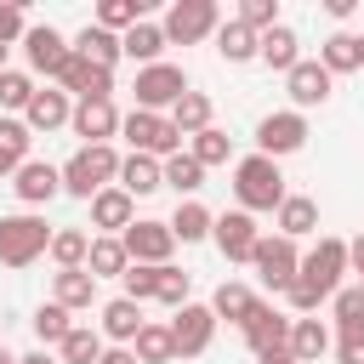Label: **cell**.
Returning <instances> with one entry per match:
<instances>
[{
	"mask_svg": "<svg viewBox=\"0 0 364 364\" xmlns=\"http://www.w3.org/2000/svg\"><path fill=\"white\" fill-rule=\"evenodd\" d=\"M341 273H353V267H347V239L324 233V239L301 256V273H296V284L284 290V301H290L296 313H318V301H336Z\"/></svg>",
	"mask_w": 364,
	"mask_h": 364,
	"instance_id": "1",
	"label": "cell"
},
{
	"mask_svg": "<svg viewBox=\"0 0 364 364\" xmlns=\"http://www.w3.org/2000/svg\"><path fill=\"white\" fill-rule=\"evenodd\" d=\"M119 182V154H114V142H91V148H74L68 154V165H63V193H74V199H97L102 188H114Z\"/></svg>",
	"mask_w": 364,
	"mask_h": 364,
	"instance_id": "2",
	"label": "cell"
},
{
	"mask_svg": "<svg viewBox=\"0 0 364 364\" xmlns=\"http://www.w3.org/2000/svg\"><path fill=\"white\" fill-rule=\"evenodd\" d=\"M233 199H239V210H279L284 205V171H279V159H267V154H245L239 165H233Z\"/></svg>",
	"mask_w": 364,
	"mask_h": 364,
	"instance_id": "3",
	"label": "cell"
},
{
	"mask_svg": "<svg viewBox=\"0 0 364 364\" xmlns=\"http://www.w3.org/2000/svg\"><path fill=\"white\" fill-rule=\"evenodd\" d=\"M51 233L57 228H46V216H34V210L0 216V262L6 267H28V262L51 256Z\"/></svg>",
	"mask_w": 364,
	"mask_h": 364,
	"instance_id": "4",
	"label": "cell"
},
{
	"mask_svg": "<svg viewBox=\"0 0 364 364\" xmlns=\"http://www.w3.org/2000/svg\"><path fill=\"white\" fill-rule=\"evenodd\" d=\"M119 136L131 142V154H148V159H171V154H182V131L171 125V114L131 108V114L119 119Z\"/></svg>",
	"mask_w": 364,
	"mask_h": 364,
	"instance_id": "5",
	"label": "cell"
},
{
	"mask_svg": "<svg viewBox=\"0 0 364 364\" xmlns=\"http://www.w3.org/2000/svg\"><path fill=\"white\" fill-rule=\"evenodd\" d=\"M165 40L171 46H199V40H216V28H222V6L216 0H176L171 11H165Z\"/></svg>",
	"mask_w": 364,
	"mask_h": 364,
	"instance_id": "6",
	"label": "cell"
},
{
	"mask_svg": "<svg viewBox=\"0 0 364 364\" xmlns=\"http://www.w3.org/2000/svg\"><path fill=\"white\" fill-rule=\"evenodd\" d=\"M136 108H148V114H171L193 85H188V74L176 68V63H154V68H136Z\"/></svg>",
	"mask_w": 364,
	"mask_h": 364,
	"instance_id": "7",
	"label": "cell"
},
{
	"mask_svg": "<svg viewBox=\"0 0 364 364\" xmlns=\"http://www.w3.org/2000/svg\"><path fill=\"white\" fill-rule=\"evenodd\" d=\"M250 267L262 273V284H267V290H279V296H284V290L296 284V273H301V250H296V239H284V233H273V239L262 233V245H256Z\"/></svg>",
	"mask_w": 364,
	"mask_h": 364,
	"instance_id": "8",
	"label": "cell"
},
{
	"mask_svg": "<svg viewBox=\"0 0 364 364\" xmlns=\"http://www.w3.org/2000/svg\"><path fill=\"white\" fill-rule=\"evenodd\" d=\"M125 256L131 262H142V267H171V250H176V233H171V222H154V216H136L125 233Z\"/></svg>",
	"mask_w": 364,
	"mask_h": 364,
	"instance_id": "9",
	"label": "cell"
},
{
	"mask_svg": "<svg viewBox=\"0 0 364 364\" xmlns=\"http://www.w3.org/2000/svg\"><path fill=\"white\" fill-rule=\"evenodd\" d=\"M301 142H307V114L279 108V114H262V119H256V154L284 159V154H296Z\"/></svg>",
	"mask_w": 364,
	"mask_h": 364,
	"instance_id": "10",
	"label": "cell"
},
{
	"mask_svg": "<svg viewBox=\"0 0 364 364\" xmlns=\"http://www.w3.org/2000/svg\"><path fill=\"white\" fill-rule=\"evenodd\" d=\"M171 341H176V358H199L210 341H216V313L210 301H188L171 313Z\"/></svg>",
	"mask_w": 364,
	"mask_h": 364,
	"instance_id": "11",
	"label": "cell"
},
{
	"mask_svg": "<svg viewBox=\"0 0 364 364\" xmlns=\"http://www.w3.org/2000/svg\"><path fill=\"white\" fill-rule=\"evenodd\" d=\"M23 57H28V74H46V80L57 85V74H63L68 57H74V40H63L51 23H40V28L23 34Z\"/></svg>",
	"mask_w": 364,
	"mask_h": 364,
	"instance_id": "12",
	"label": "cell"
},
{
	"mask_svg": "<svg viewBox=\"0 0 364 364\" xmlns=\"http://www.w3.org/2000/svg\"><path fill=\"white\" fill-rule=\"evenodd\" d=\"M284 91H290V108H296V114H307V108H324V102H330L336 74H330L318 57H301V63L284 74Z\"/></svg>",
	"mask_w": 364,
	"mask_h": 364,
	"instance_id": "13",
	"label": "cell"
},
{
	"mask_svg": "<svg viewBox=\"0 0 364 364\" xmlns=\"http://www.w3.org/2000/svg\"><path fill=\"white\" fill-rule=\"evenodd\" d=\"M210 239H216V250H222L228 262H250L256 245H262V228H256L250 210H222L216 228H210Z\"/></svg>",
	"mask_w": 364,
	"mask_h": 364,
	"instance_id": "14",
	"label": "cell"
},
{
	"mask_svg": "<svg viewBox=\"0 0 364 364\" xmlns=\"http://www.w3.org/2000/svg\"><path fill=\"white\" fill-rule=\"evenodd\" d=\"M290 330H296V318H284V313L267 307V301H256V313L239 324V336H245L250 353H279V347H290Z\"/></svg>",
	"mask_w": 364,
	"mask_h": 364,
	"instance_id": "15",
	"label": "cell"
},
{
	"mask_svg": "<svg viewBox=\"0 0 364 364\" xmlns=\"http://www.w3.org/2000/svg\"><path fill=\"white\" fill-rule=\"evenodd\" d=\"M57 85L68 91V97H80V102H102V97H114V74L108 68H97V63H85L80 51L68 57V68L57 74Z\"/></svg>",
	"mask_w": 364,
	"mask_h": 364,
	"instance_id": "16",
	"label": "cell"
},
{
	"mask_svg": "<svg viewBox=\"0 0 364 364\" xmlns=\"http://www.w3.org/2000/svg\"><path fill=\"white\" fill-rule=\"evenodd\" d=\"M119 108H114V97H102V102H74V136H80V148H91V142H108V136H119Z\"/></svg>",
	"mask_w": 364,
	"mask_h": 364,
	"instance_id": "17",
	"label": "cell"
},
{
	"mask_svg": "<svg viewBox=\"0 0 364 364\" xmlns=\"http://www.w3.org/2000/svg\"><path fill=\"white\" fill-rule=\"evenodd\" d=\"M11 188H17L23 205H51V199L63 193V165H51V159H28V165L11 176Z\"/></svg>",
	"mask_w": 364,
	"mask_h": 364,
	"instance_id": "18",
	"label": "cell"
},
{
	"mask_svg": "<svg viewBox=\"0 0 364 364\" xmlns=\"http://www.w3.org/2000/svg\"><path fill=\"white\" fill-rule=\"evenodd\" d=\"M142 324H148V318H142V301H131V296H114V301H102V318H97V330H102V341H108V347H131Z\"/></svg>",
	"mask_w": 364,
	"mask_h": 364,
	"instance_id": "19",
	"label": "cell"
},
{
	"mask_svg": "<svg viewBox=\"0 0 364 364\" xmlns=\"http://www.w3.org/2000/svg\"><path fill=\"white\" fill-rule=\"evenodd\" d=\"M131 222H136V199H131L119 182H114V188H102V193L91 199V228H102L108 239H119Z\"/></svg>",
	"mask_w": 364,
	"mask_h": 364,
	"instance_id": "20",
	"label": "cell"
},
{
	"mask_svg": "<svg viewBox=\"0 0 364 364\" xmlns=\"http://www.w3.org/2000/svg\"><path fill=\"white\" fill-rule=\"evenodd\" d=\"M74 119V102H68V91L63 85H46V91H34V102L23 108V125L40 136V131H57V125H68Z\"/></svg>",
	"mask_w": 364,
	"mask_h": 364,
	"instance_id": "21",
	"label": "cell"
},
{
	"mask_svg": "<svg viewBox=\"0 0 364 364\" xmlns=\"http://www.w3.org/2000/svg\"><path fill=\"white\" fill-rule=\"evenodd\" d=\"M216 57L222 63H256L262 57V34L250 28V23H239V17H222V28H216Z\"/></svg>",
	"mask_w": 364,
	"mask_h": 364,
	"instance_id": "22",
	"label": "cell"
},
{
	"mask_svg": "<svg viewBox=\"0 0 364 364\" xmlns=\"http://www.w3.org/2000/svg\"><path fill=\"white\" fill-rule=\"evenodd\" d=\"M119 188H125L131 199H142V193H159V188H165V159L125 154V159H119Z\"/></svg>",
	"mask_w": 364,
	"mask_h": 364,
	"instance_id": "23",
	"label": "cell"
},
{
	"mask_svg": "<svg viewBox=\"0 0 364 364\" xmlns=\"http://www.w3.org/2000/svg\"><path fill=\"white\" fill-rule=\"evenodd\" d=\"M51 301L68 307V313H80V307L97 301V279H91L85 267H57V273H51Z\"/></svg>",
	"mask_w": 364,
	"mask_h": 364,
	"instance_id": "24",
	"label": "cell"
},
{
	"mask_svg": "<svg viewBox=\"0 0 364 364\" xmlns=\"http://www.w3.org/2000/svg\"><path fill=\"white\" fill-rule=\"evenodd\" d=\"M28 148H34V131L17 114H0V176H17L28 165Z\"/></svg>",
	"mask_w": 364,
	"mask_h": 364,
	"instance_id": "25",
	"label": "cell"
},
{
	"mask_svg": "<svg viewBox=\"0 0 364 364\" xmlns=\"http://www.w3.org/2000/svg\"><path fill=\"white\" fill-rule=\"evenodd\" d=\"M119 46H125V57H131L136 68H154V63H165V46H171V40H165V28H159V23H148V17H142L131 34H119Z\"/></svg>",
	"mask_w": 364,
	"mask_h": 364,
	"instance_id": "26",
	"label": "cell"
},
{
	"mask_svg": "<svg viewBox=\"0 0 364 364\" xmlns=\"http://www.w3.org/2000/svg\"><path fill=\"white\" fill-rule=\"evenodd\" d=\"M74 51H80L85 63H97V68H108V74H114V63L125 57V46H119V34H108V28H97V23H85V28L74 34Z\"/></svg>",
	"mask_w": 364,
	"mask_h": 364,
	"instance_id": "27",
	"label": "cell"
},
{
	"mask_svg": "<svg viewBox=\"0 0 364 364\" xmlns=\"http://www.w3.org/2000/svg\"><path fill=\"white\" fill-rule=\"evenodd\" d=\"M318 63H324L330 74H353V68H364V34H347V28H336V34L318 46Z\"/></svg>",
	"mask_w": 364,
	"mask_h": 364,
	"instance_id": "28",
	"label": "cell"
},
{
	"mask_svg": "<svg viewBox=\"0 0 364 364\" xmlns=\"http://www.w3.org/2000/svg\"><path fill=\"white\" fill-rule=\"evenodd\" d=\"M131 256H125V239H108V233H91V256H85V273L91 279H125Z\"/></svg>",
	"mask_w": 364,
	"mask_h": 364,
	"instance_id": "29",
	"label": "cell"
},
{
	"mask_svg": "<svg viewBox=\"0 0 364 364\" xmlns=\"http://www.w3.org/2000/svg\"><path fill=\"white\" fill-rule=\"evenodd\" d=\"M273 216H279V233H284V239H307V233H318V205H313L307 193H284V205H279Z\"/></svg>",
	"mask_w": 364,
	"mask_h": 364,
	"instance_id": "30",
	"label": "cell"
},
{
	"mask_svg": "<svg viewBox=\"0 0 364 364\" xmlns=\"http://www.w3.org/2000/svg\"><path fill=\"white\" fill-rule=\"evenodd\" d=\"M256 301H262V296H256L250 284H233V279H228V284H216L210 313H216V324H222V318H228V324H245V318L256 313Z\"/></svg>",
	"mask_w": 364,
	"mask_h": 364,
	"instance_id": "31",
	"label": "cell"
},
{
	"mask_svg": "<svg viewBox=\"0 0 364 364\" xmlns=\"http://www.w3.org/2000/svg\"><path fill=\"white\" fill-rule=\"evenodd\" d=\"M262 63H267V68H279V74H290V68L301 63V40H296V28H290V23H279V28H267V34H262Z\"/></svg>",
	"mask_w": 364,
	"mask_h": 364,
	"instance_id": "32",
	"label": "cell"
},
{
	"mask_svg": "<svg viewBox=\"0 0 364 364\" xmlns=\"http://www.w3.org/2000/svg\"><path fill=\"white\" fill-rule=\"evenodd\" d=\"M330 307H336V330H341V341H364V284H341Z\"/></svg>",
	"mask_w": 364,
	"mask_h": 364,
	"instance_id": "33",
	"label": "cell"
},
{
	"mask_svg": "<svg viewBox=\"0 0 364 364\" xmlns=\"http://www.w3.org/2000/svg\"><path fill=\"white\" fill-rule=\"evenodd\" d=\"M210 228H216V216H210L199 199H182V205H176V216H171L176 245H199V239H210Z\"/></svg>",
	"mask_w": 364,
	"mask_h": 364,
	"instance_id": "34",
	"label": "cell"
},
{
	"mask_svg": "<svg viewBox=\"0 0 364 364\" xmlns=\"http://www.w3.org/2000/svg\"><path fill=\"white\" fill-rule=\"evenodd\" d=\"M28 324H34V341H40V347H63V341H68V330H74L68 307H57V301H40Z\"/></svg>",
	"mask_w": 364,
	"mask_h": 364,
	"instance_id": "35",
	"label": "cell"
},
{
	"mask_svg": "<svg viewBox=\"0 0 364 364\" xmlns=\"http://www.w3.org/2000/svg\"><path fill=\"white\" fill-rule=\"evenodd\" d=\"M290 353H296V364H318V358L330 353V330H324L318 318H296V330H290Z\"/></svg>",
	"mask_w": 364,
	"mask_h": 364,
	"instance_id": "36",
	"label": "cell"
},
{
	"mask_svg": "<svg viewBox=\"0 0 364 364\" xmlns=\"http://www.w3.org/2000/svg\"><path fill=\"white\" fill-rule=\"evenodd\" d=\"M131 353H136L142 364H171V358H176V341H171V324H154V318H148V324L136 330V341H131Z\"/></svg>",
	"mask_w": 364,
	"mask_h": 364,
	"instance_id": "37",
	"label": "cell"
},
{
	"mask_svg": "<svg viewBox=\"0 0 364 364\" xmlns=\"http://www.w3.org/2000/svg\"><path fill=\"white\" fill-rule=\"evenodd\" d=\"M102 353H108V341H102V330H91V324H74V330H68V341L57 347V358H63V364H97Z\"/></svg>",
	"mask_w": 364,
	"mask_h": 364,
	"instance_id": "38",
	"label": "cell"
},
{
	"mask_svg": "<svg viewBox=\"0 0 364 364\" xmlns=\"http://www.w3.org/2000/svg\"><path fill=\"white\" fill-rule=\"evenodd\" d=\"M34 91H40V85H34L28 68H0V114H17V119H23V108L34 102Z\"/></svg>",
	"mask_w": 364,
	"mask_h": 364,
	"instance_id": "39",
	"label": "cell"
},
{
	"mask_svg": "<svg viewBox=\"0 0 364 364\" xmlns=\"http://www.w3.org/2000/svg\"><path fill=\"white\" fill-rule=\"evenodd\" d=\"M171 125H176L182 136H199V131H210V97H205V91H188V97L171 108Z\"/></svg>",
	"mask_w": 364,
	"mask_h": 364,
	"instance_id": "40",
	"label": "cell"
},
{
	"mask_svg": "<svg viewBox=\"0 0 364 364\" xmlns=\"http://www.w3.org/2000/svg\"><path fill=\"white\" fill-rule=\"evenodd\" d=\"M85 256H91V233L85 228H57L51 233V262L57 267H85Z\"/></svg>",
	"mask_w": 364,
	"mask_h": 364,
	"instance_id": "41",
	"label": "cell"
},
{
	"mask_svg": "<svg viewBox=\"0 0 364 364\" xmlns=\"http://www.w3.org/2000/svg\"><path fill=\"white\" fill-rule=\"evenodd\" d=\"M165 188H176V193L193 199V193L205 188V165H199L193 154H171V159H165Z\"/></svg>",
	"mask_w": 364,
	"mask_h": 364,
	"instance_id": "42",
	"label": "cell"
},
{
	"mask_svg": "<svg viewBox=\"0 0 364 364\" xmlns=\"http://www.w3.org/2000/svg\"><path fill=\"white\" fill-rule=\"evenodd\" d=\"M142 23V0H102L97 6V28H108V34H131Z\"/></svg>",
	"mask_w": 364,
	"mask_h": 364,
	"instance_id": "43",
	"label": "cell"
},
{
	"mask_svg": "<svg viewBox=\"0 0 364 364\" xmlns=\"http://www.w3.org/2000/svg\"><path fill=\"white\" fill-rule=\"evenodd\" d=\"M188 154H193L205 171H210V165H228V159H233V136L210 125V131H199V136H193V148H188Z\"/></svg>",
	"mask_w": 364,
	"mask_h": 364,
	"instance_id": "44",
	"label": "cell"
},
{
	"mask_svg": "<svg viewBox=\"0 0 364 364\" xmlns=\"http://www.w3.org/2000/svg\"><path fill=\"white\" fill-rule=\"evenodd\" d=\"M188 290H193V279H188L176 262H171V267H159V296H154V301H165V307L176 313V307H188Z\"/></svg>",
	"mask_w": 364,
	"mask_h": 364,
	"instance_id": "45",
	"label": "cell"
},
{
	"mask_svg": "<svg viewBox=\"0 0 364 364\" xmlns=\"http://www.w3.org/2000/svg\"><path fill=\"white\" fill-rule=\"evenodd\" d=\"M119 284H125V296H131V301H154V296H159V267H142V262H131Z\"/></svg>",
	"mask_w": 364,
	"mask_h": 364,
	"instance_id": "46",
	"label": "cell"
},
{
	"mask_svg": "<svg viewBox=\"0 0 364 364\" xmlns=\"http://www.w3.org/2000/svg\"><path fill=\"white\" fill-rule=\"evenodd\" d=\"M239 23H250L256 34H267V28H279V0H239V11H233Z\"/></svg>",
	"mask_w": 364,
	"mask_h": 364,
	"instance_id": "47",
	"label": "cell"
},
{
	"mask_svg": "<svg viewBox=\"0 0 364 364\" xmlns=\"http://www.w3.org/2000/svg\"><path fill=\"white\" fill-rule=\"evenodd\" d=\"M28 28H23V6L17 0H0V46L11 51V40H23Z\"/></svg>",
	"mask_w": 364,
	"mask_h": 364,
	"instance_id": "48",
	"label": "cell"
},
{
	"mask_svg": "<svg viewBox=\"0 0 364 364\" xmlns=\"http://www.w3.org/2000/svg\"><path fill=\"white\" fill-rule=\"evenodd\" d=\"M347 267L364 279V233H358V239H347Z\"/></svg>",
	"mask_w": 364,
	"mask_h": 364,
	"instance_id": "49",
	"label": "cell"
},
{
	"mask_svg": "<svg viewBox=\"0 0 364 364\" xmlns=\"http://www.w3.org/2000/svg\"><path fill=\"white\" fill-rule=\"evenodd\" d=\"M336 358H341V364H364V341H341Z\"/></svg>",
	"mask_w": 364,
	"mask_h": 364,
	"instance_id": "50",
	"label": "cell"
},
{
	"mask_svg": "<svg viewBox=\"0 0 364 364\" xmlns=\"http://www.w3.org/2000/svg\"><path fill=\"white\" fill-rule=\"evenodd\" d=\"M97 364H142V358H136V353H131V347H108V353H102V358H97Z\"/></svg>",
	"mask_w": 364,
	"mask_h": 364,
	"instance_id": "51",
	"label": "cell"
},
{
	"mask_svg": "<svg viewBox=\"0 0 364 364\" xmlns=\"http://www.w3.org/2000/svg\"><path fill=\"white\" fill-rule=\"evenodd\" d=\"M324 11L341 23V17H353V11H358V0H324Z\"/></svg>",
	"mask_w": 364,
	"mask_h": 364,
	"instance_id": "52",
	"label": "cell"
},
{
	"mask_svg": "<svg viewBox=\"0 0 364 364\" xmlns=\"http://www.w3.org/2000/svg\"><path fill=\"white\" fill-rule=\"evenodd\" d=\"M17 364H63V358H57V353H51V347H34V353H23V358H17Z\"/></svg>",
	"mask_w": 364,
	"mask_h": 364,
	"instance_id": "53",
	"label": "cell"
},
{
	"mask_svg": "<svg viewBox=\"0 0 364 364\" xmlns=\"http://www.w3.org/2000/svg\"><path fill=\"white\" fill-rule=\"evenodd\" d=\"M256 364H296V353H290V347H279V353H256Z\"/></svg>",
	"mask_w": 364,
	"mask_h": 364,
	"instance_id": "54",
	"label": "cell"
},
{
	"mask_svg": "<svg viewBox=\"0 0 364 364\" xmlns=\"http://www.w3.org/2000/svg\"><path fill=\"white\" fill-rule=\"evenodd\" d=\"M0 364H17V353H11V347H6V341H0Z\"/></svg>",
	"mask_w": 364,
	"mask_h": 364,
	"instance_id": "55",
	"label": "cell"
},
{
	"mask_svg": "<svg viewBox=\"0 0 364 364\" xmlns=\"http://www.w3.org/2000/svg\"><path fill=\"white\" fill-rule=\"evenodd\" d=\"M0 68H6V46H0Z\"/></svg>",
	"mask_w": 364,
	"mask_h": 364,
	"instance_id": "56",
	"label": "cell"
},
{
	"mask_svg": "<svg viewBox=\"0 0 364 364\" xmlns=\"http://www.w3.org/2000/svg\"><path fill=\"white\" fill-rule=\"evenodd\" d=\"M358 284H364V279H358Z\"/></svg>",
	"mask_w": 364,
	"mask_h": 364,
	"instance_id": "57",
	"label": "cell"
},
{
	"mask_svg": "<svg viewBox=\"0 0 364 364\" xmlns=\"http://www.w3.org/2000/svg\"><path fill=\"white\" fill-rule=\"evenodd\" d=\"M0 341H6V336H0Z\"/></svg>",
	"mask_w": 364,
	"mask_h": 364,
	"instance_id": "58",
	"label": "cell"
}]
</instances>
